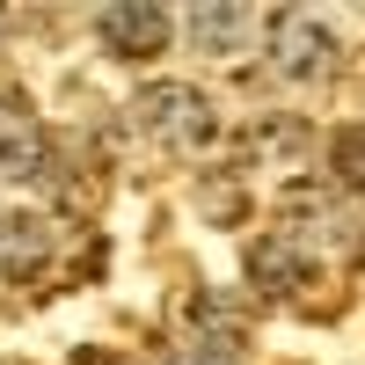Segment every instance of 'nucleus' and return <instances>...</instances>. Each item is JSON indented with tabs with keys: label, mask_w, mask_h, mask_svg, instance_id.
Wrapping results in <instances>:
<instances>
[{
	"label": "nucleus",
	"mask_w": 365,
	"mask_h": 365,
	"mask_svg": "<svg viewBox=\"0 0 365 365\" xmlns=\"http://www.w3.org/2000/svg\"><path fill=\"white\" fill-rule=\"evenodd\" d=\"M132 117H139V132L154 146H168V154H205V146L220 139V110H212V96L190 88V81H154L132 103Z\"/></svg>",
	"instance_id": "f257e3e1"
},
{
	"label": "nucleus",
	"mask_w": 365,
	"mask_h": 365,
	"mask_svg": "<svg viewBox=\"0 0 365 365\" xmlns=\"http://www.w3.org/2000/svg\"><path fill=\"white\" fill-rule=\"evenodd\" d=\"M336 58H344V44H336V29L322 15H307V8H278L270 15V66L285 81H329Z\"/></svg>",
	"instance_id": "f03ea898"
},
{
	"label": "nucleus",
	"mask_w": 365,
	"mask_h": 365,
	"mask_svg": "<svg viewBox=\"0 0 365 365\" xmlns=\"http://www.w3.org/2000/svg\"><path fill=\"white\" fill-rule=\"evenodd\" d=\"M96 37H103L110 58H161L168 37H175V22H168V8H154V0H110L96 15Z\"/></svg>",
	"instance_id": "7ed1b4c3"
},
{
	"label": "nucleus",
	"mask_w": 365,
	"mask_h": 365,
	"mask_svg": "<svg viewBox=\"0 0 365 365\" xmlns=\"http://www.w3.org/2000/svg\"><path fill=\"white\" fill-rule=\"evenodd\" d=\"M314 249L299 241L292 227H278V234H263L256 249H249V285L256 292H270V299H292V292H307V278H314Z\"/></svg>",
	"instance_id": "20e7f679"
},
{
	"label": "nucleus",
	"mask_w": 365,
	"mask_h": 365,
	"mask_svg": "<svg viewBox=\"0 0 365 365\" xmlns=\"http://www.w3.org/2000/svg\"><path fill=\"white\" fill-rule=\"evenodd\" d=\"M51 175H58V161H51L44 132L29 125V117H0V182H15V190H51Z\"/></svg>",
	"instance_id": "39448f33"
},
{
	"label": "nucleus",
	"mask_w": 365,
	"mask_h": 365,
	"mask_svg": "<svg viewBox=\"0 0 365 365\" xmlns=\"http://www.w3.org/2000/svg\"><path fill=\"white\" fill-rule=\"evenodd\" d=\"M51 263V227L37 220V212H15V220H0V270L8 278H37V270Z\"/></svg>",
	"instance_id": "423d86ee"
},
{
	"label": "nucleus",
	"mask_w": 365,
	"mask_h": 365,
	"mask_svg": "<svg viewBox=\"0 0 365 365\" xmlns=\"http://www.w3.org/2000/svg\"><path fill=\"white\" fill-rule=\"evenodd\" d=\"M190 37L205 51H241V37H249V8H234V0H197L190 8Z\"/></svg>",
	"instance_id": "0eeeda50"
},
{
	"label": "nucleus",
	"mask_w": 365,
	"mask_h": 365,
	"mask_svg": "<svg viewBox=\"0 0 365 365\" xmlns=\"http://www.w3.org/2000/svg\"><path fill=\"white\" fill-rule=\"evenodd\" d=\"M329 175H336V190L365 197V125H344L329 139Z\"/></svg>",
	"instance_id": "6e6552de"
},
{
	"label": "nucleus",
	"mask_w": 365,
	"mask_h": 365,
	"mask_svg": "<svg viewBox=\"0 0 365 365\" xmlns=\"http://www.w3.org/2000/svg\"><path fill=\"white\" fill-rule=\"evenodd\" d=\"M161 365H241V358H234V336H205V344H175Z\"/></svg>",
	"instance_id": "1a4fd4ad"
},
{
	"label": "nucleus",
	"mask_w": 365,
	"mask_h": 365,
	"mask_svg": "<svg viewBox=\"0 0 365 365\" xmlns=\"http://www.w3.org/2000/svg\"><path fill=\"white\" fill-rule=\"evenodd\" d=\"M73 365H125V358H117V351H81Z\"/></svg>",
	"instance_id": "9d476101"
},
{
	"label": "nucleus",
	"mask_w": 365,
	"mask_h": 365,
	"mask_svg": "<svg viewBox=\"0 0 365 365\" xmlns=\"http://www.w3.org/2000/svg\"><path fill=\"white\" fill-rule=\"evenodd\" d=\"M0 365H29V358H0Z\"/></svg>",
	"instance_id": "9b49d317"
}]
</instances>
